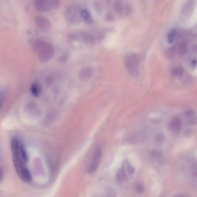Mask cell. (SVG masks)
<instances>
[{
    "label": "cell",
    "instance_id": "obj_22",
    "mask_svg": "<svg viewBox=\"0 0 197 197\" xmlns=\"http://www.w3.org/2000/svg\"><path fill=\"white\" fill-rule=\"evenodd\" d=\"M136 190L138 193H142L144 190V187L141 184H138L137 185L136 187Z\"/></svg>",
    "mask_w": 197,
    "mask_h": 197
},
{
    "label": "cell",
    "instance_id": "obj_13",
    "mask_svg": "<svg viewBox=\"0 0 197 197\" xmlns=\"http://www.w3.org/2000/svg\"><path fill=\"white\" fill-rule=\"evenodd\" d=\"M31 91L32 94L35 96H38L40 92V87L37 83L33 84L31 87Z\"/></svg>",
    "mask_w": 197,
    "mask_h": 197
},
{
    "label": "cell",
    "instance_id": "obj_6",
    "mask_svg": "<svg viewBox=\"0 0 197 197\" xmlns=\"http://www.w3.org/2000/svg\"><path fill=\"white\" fill-rule=\"evenodd\" d=\"M93 74V70L90 67H86L81 70L79 73V77L82 81H86L91 77Z\"/></svg>",
    "mask_w": 197,
    "mask_h": 197
},
{
    "label": "cell",
    "instance_id": "obj_28",
    "mask_svg": "<svg viewBox=\"0 0 197 197\" xmlns=\"http://www.w3.org/2000/svg\"><path fill=\"white\" fill-rule=\"evenodd\" d=\"M3 177H4V171L2 168L0 167V183L3 181Z\"/></svg>",
    "mask_w": 197,
    "mask_h": 197
},
{
    "label": "cell",
    "instance_id": "obj_26",
    "mask_svg": "<svg viewBox=\"0 0 197 197\" xmlns=\"http://www.w3.org/2000/svg\"><path fill=\"white\" fill-rule=\"evenodd\" d=\"M193 133V131L190 129H188V130H186L184 131V135L186 136H190L191 135V134Z\"/></svg>",
    "mask_w": 197,
    "mask_h": 197
},
{
    "label": "cell",
    "instance_id": "obj_3",
    "mask_svg": "<svg viewBox=\"0 0 197 197\" xmlns=\"http://www.w3.org/2000/svg\"><path fill=\"white\" fill-rule=\"evenodd\" d=\"M101 154V148L98 147L96 149L93 157H92L91 162L88 168L89 173H93L96 170L99 164V161H100Z\"/></svg>",
    "mask_w": 197,
    "mask_h": 197
},
{
    "label": "cell",
    "instance_id": "obj_29",
    "mask_svg": "<svg viewBox=\"0 0 197 197\" xmlns=\"http://www.w3.org/2000/svg\"><path fill=\"white\" fill-rule=\"evenodd\" d=\"M196 120H195L194 119H192L191 120H190L189 122V124L190 125H193L194 124L196 123Z\"/></svg>",
    "mask_w": 197,
    "mask_h": 197
},
{
    "label": "cell",
    "instance_id": "obj_17",
    "mask_svg": "<svg viewBox=\"0 0 197 197\" xmlns=\"http://www.w3.org/2000/svg\"><path fill=\"white\" fill-rule=\"evenodd\" d=\"M176 53V48L174 46L172 47L171 48L168 49L167 51V56L168 58L172 59L174 58Z\"/></svg>",
    "mask_w": 197,
    "mask_h": 197
},
{
    "label": "cell",
    "instance_id": "obj_25",
    "mask_svg": "<svg viewBox=\"0 0 197 197\" xmlns=\"http://www.w3.org/2000/svg\"><path fill=\"white\" fill-rule=\"evenodd\" d=\"M106 19L107 21H112L113 20V17L112 14L111 13H107L106 16Z\"/></svg>",
    "mask_w": 197,
    "mask_h": 197
},
{
    "label": "cell",
    "instance_id": "obj_19",
    "mask_svg": "<svg viewBox=\"0 0 197 197\" xmlns=\"http://www.w3.org/2000/svg\"><path fill=\"white\" fill-rule=\"evenodd\" d=\"M156 140L157 142L159 144H163L165 140V136L164 133L160 132L157 134L156 136Z\"/></svg>",
    "mask_w": 197,
    "mask_h": 197
},
{
    "label": "cell",
    "instance_id": "obj_11",
    "mask_svg": "<svg viewBox=\"0 0 197 197\" xmlns=\"http://www.w3.org/2000/svg\"><path fill=\"white\" fill-rule=\"evenodd\" d=\"M80 15L82 18L87 23H91L92 22V18L91 13L86 9L82 10L80 11Z\"/></svg>",
    "mask_w": 197,
    "mask_h": 197
},
{
    "label": "cell",
    "instance_id": "obj_10",
    "mask_svg": "<svg viewBox=\"0 0 197 197\" xmlns=\"http://www.w3.org/2000/svg\"><path fill=\"white\" fill-rule=\"evenodd\" d=\"M122 169L126 175H127L126 172L127 173L131 175L133 174L135 172L134 168L131 167L129 162L127 160L124 161L123 163Z\"/></svg>",
    "mask_w": 197,
    "mask_h": 197
},
{
    "label": "cell",
    "instance_id": "obj_21",
    "mask_svg": "<svg viewBox=\"0 0 197 197\" xmlns=\"http://www.w3.org/2000/svg\"><path fill=\"white\" fill-rule=\"evenodd\" d=\"M176 76H177L178 78H181L183 77V73H184V70L183 67L181 66L178 67L176 69Z\"/></svg>",
    "mask_w": 197,
    "mask_h": 197
},
{
    "label": "cell",
    "instance_id": "obj_23",
    "mask_svg": "<svg viewBox=\"0 0 197 197\" xmlns=\"http://www.w3.org/2000/svg\"><path fill=\"white\" fill-rule=\"evenodd\" d=\"M193 114L194 112L192 110H189L185 113V116L187 117H193Z\"/></svg>",
    "mask_w": 197,
    "mask_h": 197
},
{
    "label": "cell",
    "instance_id": "obj_15",
    "mask_svg": "<svg viewBox=\"0 0 197 197\" xmlns=\"http://www.w3.org/2000/svg\"><path fill=\"white\" fill-rule=\"evenodd\" d=\"M20 154L22 158L25 163L28 161V156L25 148L21 144L20 148Z\"/></svg>",
    "mask_w": 197,
    "mask_h": 197
},
{
    "label": "cell",
    "instance_id": "obj_5",
    "mask_svg": "<svg viewBox=\"0 0 197 197\" xmlns=\"http://www.w3.org/2000/svg\"><path fill=\"white\" fill-rule=\"evenodd\" d=\"M35 8L40 12H47L51 9L49 0H35L34 1Z\"/></svg>",
    "mask_w": 197,
    "mask_h": 197
},
{
    "label": "cell",
    "instance_id": "obj_1",
    "mask_svg": "<svg viewBox=\"0 0 197 197\" xmlns=\"http://www.w3.org/2000/svg\"><path fill=\"white\" fill-rule=\"evenodd\" d=\"M139 61L138 55L136 54H132L126 57L125 62L126 68L133 76H137L138 73Z\"/></svg>",
    "mask_w": 197,
    "mask_h": 197
},
{
    "label": "cell",
    "instance_id": "obj_12",
    "mask_svg": "<svg viewBox=\"0 0 197 197\" xmlns=\"http://www.w3.org/2000/svg\"><path fill=\"white\" fill-rule=\"evenodd\" d=\"M187 44L186 43H182L180 44L178 49V54L181 55H185L187 51Z\"/></svg>",
    "mask_w": 197,
    "mask_h": 197
},
{
    "label": "cell",
    "instance_id": "obj_16",
    "mask_svg": "<svg viewBox=\"0 0 197 197\" xmlns=\"http://www.w3.org/2000/svg\"><path fill=\"white\" fill-rule=\"evenodd\" d=\"M177 32L176 30L173 29L170 32L168 37V43L172 44L174 42L176 36Z\"/></svg>",
    "mask_w": 197,
    "mask_h": 197
},
{
    "label": "cell",
    "instance_id": "obj_4",
    "mask_svg": "<svg viewBox=\"0 0 197 197\" xmlns=\"http://www.w3.org/2000/svg\"><path fill=\"white\" fill-rule=\"evenodd\" d=\"M35 22L38 28L43 31H48L51 28V23L49 20L43 16H36L35 18Z\"/></svg>",
    "mask_w": 197,
    "mask_h": 197
},
{
    "label": "cell",
    "instance_id": "obj_27",
    "mask_svg": "<svg viewBox=\"0 0 197 197\" xmlns=\"http://www.w3.org/2000/svg\"><path fill=\"white\" fill-rule=\"evenodd\" d=\"M171 75L173 77H175L177 75V71L176 69L174 68H172L171 70Z\"/></svg>",
    "mask_w": 197,
    "mask_h": 197
},
{
    "label": "cell",
    "instance_id": "obj_2",
    "mask_svg": "<svg viewBox=\"0 0 197 197\" xmlns=\"http://www.w3.org/2000/svg\"><path fill=\"white\" fill-rule=\"evenodd\" d=\"M38 53L40 60L43 62H45L53 58L54 49L51 45L44 42Z\"/></svg>",
    "mask_w": 197,
    "mask_h": 197
},
{
    "label": "cell",
    "instance_id": "obj_7",
    "mask_svg": "<svg viewBox=\"0 0 197 197\" xmlns=\"http://www.w3.org/2000/svg\"><path fill=\"white\" fill-rule=\"evenodd\" d=\"M171 129L172 132L177 134L180 132L182 127L181 119L178 117H175L171 123Z\"/></svg>",
    "mask_w": 197,
    "mask_h": 197
},
{
    "label": "cell",
    "instance_id": "obj_14",
    "mask_svg": "<svg viewBox=\"0 0 197 197\" xmlns=\"http://www.w3.org/2000/svg\"><path fill=\"white\" fill-rule=\"evenodd\" d=\"M127 176L125 173L122 170L120 169L118 172L117 174V178L118 181L119 182H122L126 179Z\"/></svg>",
    "mask_w": 197,
    "mask_h": 197
},
{
    "label": "cell",
    "instance_id": "obj_30",
    "mask_svg": "<svg viewBox=\"0 0 197 197\" xmlns=\"http://www.w3.org/2000/svg\"><path fill=\"white\" fill-rule=\"evenodd\" d=\"M192 64L193 66H196V60H194L192 62Z\"/></svg>",
    "mask_w": 197,
    "mask_h": 197
},
{
    "label": "cell",
    "instance_id": "obj_20",
    "mask_svg": "<svg viewBox=\"0 0 197 197\" xmlns=\"http://www.w3.org/2000/svg\"><path fill=\"white\" fill-rule=\"evenodd\" d=\"M49 2L51 9H56L60 6L59 0H49Z\"/></svg>",
    "mask_w": 197,
    "mask_h": 197
},
{
    "label": "cell",
    "instance_id": "obj_31",
    "mask_svg": "<svg viewBox=\"0 0 197 197\" xmlns=\"http://www.w3.org/2000/svg\"><path fill=\"white\" fill-rule=\"evenodd\" d=\"M181 195H180V194H178L177 195H176V196H175L176 197H187V196H187V195H183V194H181Z\"/></svg>",
    "mask_w": 197,
    "mask_h": 197
},
{
    "label": "cell",
    "instance_id": "obj_18",
    "mask_svg": "<svg viewBox=\"0 0 197 197\" xmlns=\"http://www.w3.org/2000/svg\"><path fill=\"white\" fill-rule=\"evenodd\" d=\"M115 8L117 12L119 13H122V4L120 0H116L115 3Z\"/></svg>",
    "mask_w": 197,
    "mask_h": 197
},
{
    "label": "cell",
    "instance_id": "obj_9",
    "mask_svg": "<svg viewBox=\"0 0 197 197\" xmlns=\"http://www.w3.org/2000/svg\"><path fill=\"white\" fill-rule=\"evenodd\" d=\"M151 156L156 163L159 164H163L164 163V158L162 154L159 151L154 150L151 153Z\"/></svg>",
    "mask_w": 197,
    "mask_h": 197
},
{
    "label": "cell",
    "instance_id": "obj_24",
    "mask_svg": "<svg viewBox=\"0 0 197 197\" xmlns=\"http://www.w3.org/2000/svg\"><path fill=\"white\" fill-rule=\"evenodd\" d=\"M94 7L95 10H96L97 12H101V10L102 9L101 7L100 6L98 3H96L94 4Z\"/></svg>",
    "mask_w": 197,
    "mask_h": 197
},
{
    "label": "cell",
    "instance_id": "obj_8",
    "mask_svg": "<svg viewBox=\"0 0 197 197\" xmlns=\"http://www.w3.org/2000/svg\"><path fill=\"white\" fill-rule=\"evenodd\" d=\"M23 182L26 183H30L32 181V176L31 173L26 168L23 169L18 175Z\"/></svg>",
    "mask_w": 197,
    "mask_h": 197
}]
</instances>
